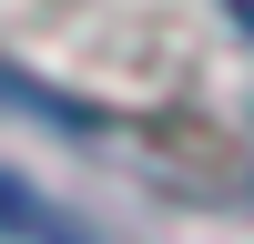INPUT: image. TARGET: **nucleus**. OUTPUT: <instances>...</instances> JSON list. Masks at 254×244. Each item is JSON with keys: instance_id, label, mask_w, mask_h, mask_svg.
Masks as SVG:
<instances>
[{"instance_id": "1", "label": "nucleus", "mask_w": 254, "mask_h": 244, "mask_svg": "<svg viewBox=\"0 0 254 244\" xmlns=\"http://www.w3.org/2000/svg\"><path fill=\"white\" fill-rule=\"evenodd\" d=\"M0 224H10V234H51V244H81L61 214H41V203H31V193H10V183H0Z\"/></svg>"}, {"instance_id": "2", "label": "nucleus", "mask_w": 254, "mask_h": 244, "mask_svg": "<svg viewBox=\"0 0 254 244\" xmlns=\"http://www.w3.org/2000/svg\"><path fill=\"white\" fill-rule=\"evenodd\" d=\"M224 10H234V31H244V41H254V0H224Z\"/></svg>"}]
</instances>
